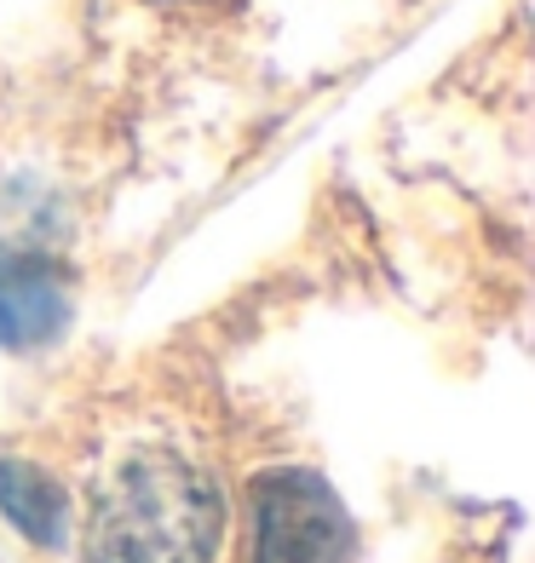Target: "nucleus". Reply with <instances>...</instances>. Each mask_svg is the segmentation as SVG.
<instances>
[{"instance_id": "1", "label": "nucleus", "mask_w": 535, "mask_h": 563, "mask_svg": "<svg viewBox=\"0 0 535 563\" xmlns=\"http://www.w3.org/2000/svg\"><path fill=\"white\" fill-rule=\"evenodd\" d=\"M219 534L214 477L173 449H133L92 489L87 563H214Z\"/></svg>"}, {"instance_id": "3", "label": "nucleus", "mask_w": 535, "mask_h": 563, "mask_svg": "<svg viewBox=\"0 0 535 563\" xmlns=\"http://www.w3.org/2000/svg\"><path fill=\"white\" fill-rule=\"evenodd\" d=\"M69 328V282L53 260L0 253V345L35 351Z\"/></svg>"}, {"instance_id": "2", "label": "nucleus", "mask_w": 535, "mask_h": 563, "mask_svg": "<svg viewBox=\"0 0 535 563\" xmlns=\"http://www.w3.org/2000/svg\"><path fill=\"white\" fill-rule=\"evenodd\" d=\"M357 529L317 472L253 477V563H351Z\"/></svg>"}, {"instance_id": "4", "label": "nucleus", "mask_w": 535, "mask_h": 563, "mask_svg": "<svg viewBox=\"0 0 535 563\" xmlns=\"http://www.w3.org/2000/svg\"><path fill=\"white\" fill-rule=\"evenodd\" d=\"M0 511L41 547H64L69 529V500L53 477L30 460H0Z\"/></svg>"}]
</instances>
